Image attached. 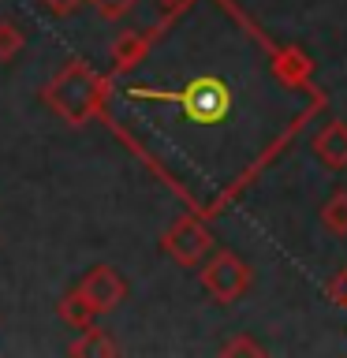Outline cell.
<instances>
[{
    "label": "cell",
    "mask_w": 347,
    "mask_h": 358,
    "mask_svg": "<svg viewBox=\"0 0 347 358\" xmlns=\"http://www.w3.org/2000/svg\"><path fill=\"white\" fill-rule=\"evenodd\" d=\"M105 83L86 60H67L45 86V105L60 116L67 127H83L97 116Z\"/></svg>",
    "instance_id": "obj_1"
},
{
    "label": "cell",
    "mask_w": 347,
    "mask_h": 358,
    "mask_svg": "<svg viewBox=\"0 0 347 358\" xmlns=\"http://www.w3.org/2000/svg\"><path fill=\"white\" fill-rule=\"evenodd\" d=\"M198 280H201V287L209 291V299H217L220 306H232V302H239L246 291H250L254 273H250V265H246L239 254L220 250V254H213L209 262L201 265Z\"/></svg>",
    "instance_id": "obj_2"
},
{
    "label": "cell",
    "mask_w": 347,
    "mask_h": 358,
    "mask_svg": "<svg viewBox=\"0 0 347 358\" xmlns=\"http://www.w3.org/2000/svg\"><path fill=\"white\" fill-rule=\"evenodd\" d=\"M161 243H164V254L172 257L176 265H201L213 250L209 228L198 217H190V213H183V217H176L172 224H168Z\"/></svg>",
    "instance_id": "obj_3"
},
{
    "label": "cell",
    "mask_w": 347,
    "mask_h": 358,
    "mask_svg": "<svg viewBox=\"0 0 347 358\" xmlns=\"http://www.w3.org/2000/svg\"><path fill=\"white\" fill-rule=\"evenodd\" d=\"M78 291H83L86 302L97 313H112L123 299H127V280H123L112 265H94L83 280H78Z\"/></svg>",
    "instance_id": "obj_4"
},
{
    "label": "cell",
    "mask_w": 347,
    "mask_h": 358,
    "mask_svg": "<svg viewBox=\"0 0 347 358\" xmlns=\"http://www.w3.org/2000/svg\"><path fill=\"white\" fill-rule=\"evenodd\" d=\"M183 108H187L190 120L213 123V120H220L224 112H228V90H224V83H209V78H201V83H194L183 94Z\"/></svg>",
    "instance_id": "obj_5"
},
{
    "label": "cell",
    "mask_w": 347,
    "mask_h": 358,
    "mask_svg": "<svg viewBox=\"0 0 347 358\" xmlns=\"http://www.w3.org/2000/svg\"><path fill=\"white\" fill-rule=\"evenodd\" d=\"M313 153L321 164L329 168H347V123L344 120H329L313 138Z\"/></svg>",
    "instance_id": "obj_6"
},
{
    "label": "cell",
    "mask_w": 347,
    "mask_h": 358,
    "mask_svg": "<svg viewBox=\"0 0 347 358\" xmlns=\"http://www.w3.org/2000/svg\"><path fill=\"white\" fill-rule=\"evenodd\" d=\"M146 52H150V38H146V30H123L116 34V41H112V67L116 71H131V67H139L146 60Z\"/></svg>",
    "instance_id": "obj_7"
},
{
    "label": "cell",
    "mask_w": 347,
    "mask_h": 358,
    "mask_svg": "<svg viewBox=\"0 0 347 358\" xmlns=\"http://www.w3.org/2000/svg\"><path fill=\"white\" fill-rule=\"evenodd\" d=\"M273 71L280 83H288V86H302L310 78L313 71V64H310V56L306 52H299V49H273Z\"/></svg>",
    "instance_id": "obj_8"
},
{
    "label": "cell",
    "mask_w": 347,
    "mask_h": 358,
    "mask_svg": "<svg viewBox=\"0 0 347 358\" xmlns=\"http://www.w3.org/2000/svg\"><path fill=\"white\" fill-rule=\"evenodd\" d=\"M56 313H60V321H67L71 329H90V324L97 321V310L90 306L86 295H83L78 287H75V291H67V295L56 302Z\"/></svg>",
    "instance_id": "obj_9"
},
{
    "label": "cell",
    "mask_w": 347,
    "mask_h": 358,
    "mask_svg": "<svg viewBox=\"0 0 347 358\" xmlns=\"http://www.w3.org/2000/svg\"><path fill=\"white\" fill-rule=\"evenodd\" d=\"M71 355H78V358H112V355H120V347L108 340V332L105 329H94V324H90V329H83V336H78V340L71 343Z\"/></svg>",
    "instance_id": "obj_10"
},
{
    "label": "cell",
    "mask_w": 347,
    "mask_h": 358,
    "mask_svg": "<svg viewBox=\"0 0 347 358\" xmlns=\"http://www.w3.org/2000/svg\"><path fill=\"white\" fill-rule=\"evenodd\" d=\"M321 224L332 235H347V190H336V194L321 206Z\"/></svg>",
    "instance_id": "obj_11"
},
{
    "label": "cell",
    "mask_w": 347,
    "mask_h": 358,
    "mask_svg": "<svg viewBox=\"0 0 347 358\" xmlns=\"http://www.w3.org/2000/svg\"><path fill=\"white\" fill-rule=\"evenodd\" d=\"M19 52H22V30L15 27V22L0 19V64L15 60Z\"/></svg>",
    "instance_id": "obj_12"
},
{
    "label": "cell",
    "mask_w": 347,
    "mask_h": 358,
    "mask_svg": "<svg viewBox=\"0 0 347 358\" xmlns=\"http://www.w3.org/2000/svg\"><path fill=\"white\" fill-rule=\"evenodd\" d=\"M90 4H94V11L101 19H108V22H116V19H123V15L134 11V0H90Z\"/></svg>",
    "instance_id": "obj_13"
},
{
    "label": "cell",
    "mask_w": 347,
    "mask_h": 358,
    "mask_svg": "<svg viewBox=\"0 0 347 358\" xmlns=\"http://www.w3.org/2000/svg\"><path fill=\"white\" fill-rule=\"evenodd\" d=\"M220 351H224V355H250V358H262V355H265V347H262V343H254L250 336H235V340H228V343L220 347Z\"/></svg>",
    "instance_id": "obj_14"
},
{
    "label": "cell",
    "mask_w": 347,
    "mask_h": 358,
    "mask_svg": "<svg viewBox=\"0 0 347 358\" xmlns=\"http://www.w3.org/2000/svg\"><path fill=\"white\" fill-rule=\"evenodd\" d=\"M325 291H329V299L336 302V306H344V310H347V265L329 280V287H325Z\"/></svg>",
    "instance_id": "obj_15"
},
{
    "label": "cell",
    "mask_w": 347,
    "mask_h": 358,
    "mask_svg": "<svg viewBox=\"0 0 347 358\" xmlns=\"http://www.w3.org/2000/svg\"><path fill=\"white\" fill-rule=\"evenodd\" d=\"M45 8L52 11V15H60V19H67V15H75L78 8H83V0H41Z\"/></svg>",
    "instance_id": "obj_16"
},
{
    "label": "cell",
    "mask_w": 347,
    "mask_h": 358,
    "mask_svg": "<svg viewBox=\"0 0 347 358\" xmlns=\"http://www.w3.org/2000/svg\"><path fill=\"white\" fill-rule=\"evenodd\" d=\"M157 4H161V8H183L187 0H157Z\"/></svg>",
    "instance_id": "obj_17"
}]
</instances>
